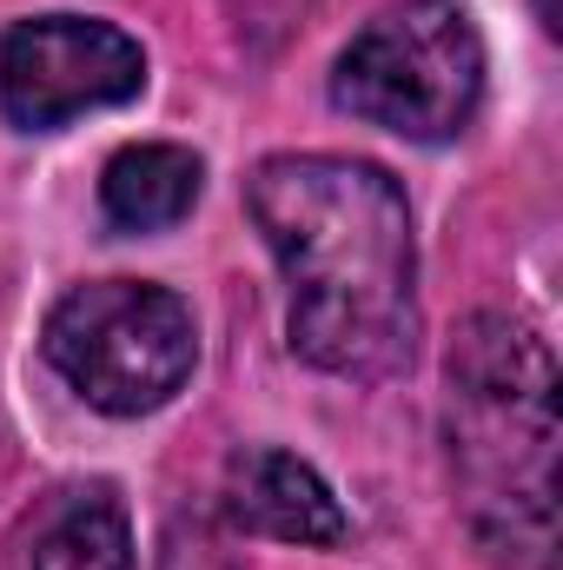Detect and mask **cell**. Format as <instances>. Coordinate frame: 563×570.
Wrapping results in <instances>:
<instances>
[{"label":"cell","instance_id":"cell-1","mask_svg":"<svg viewBox=\"0 0 563 570\" xmlns=\"http://www.w3.org/2000/svg\"><path fill=\"white\" fill-rule=\"evenodd\" d=\"M285 273V332L312 372L385 385L418 358V239L405 186L345 153H273L246 179Z\"/></svg>","mask_w":563,"mask_h":570},{"label":"cell","instance_id":"cell-2","mask_svg":"<svg viewBox=\"0 0 563 570\" xmlns=\"http://www.w3.org/2000/svg\"><path fill=\"white\" fill-rule=\"evenodd\" d=\"M451 451L484 538L551 564L557 544V365L504 312H477L451 345Z\"/></svg>","mask_w":563,"mask_h":570},{"label":"cell","instance_id":"cell-3","mask_svg":"<svg viewBox=\"0 0 563 570\" xmlns=\"http://www.w3.org/2000/svg\"><path fill=\"white\" fill-rule=\"evenodd\" d=\"M332 100L398 140L444 146L484 107V40L457 0H398L352 33Z\"/></svg>","mask_w":563,"mask_h":570},{"label":"cell","instance_id":"cell-4","mask_svg":"<svg viewBox=\"0 0 563 570\" xmlns=\"http://www.w3.org/2000/svg\"><path fill=\"white\" fill-rule=\"evenodd\" d=\"M47 365L107 419H146L172 405L199 365L192 305L172 285L93 279L73 285L40 332Z\"/></svg>","mask_w":563,"mask_h":570},{"label":"cell","instance_id":"cell-5","mask_svg":"<svg viewBox=\"0 0 563 570\" xmlns=\"http://www.w3.org/2000/svg\"><path fill=\"white\" fill-rule=\"evenodd\" d=\"M146 87L140 40L87 13H33L0 40V120L20 134H53L80 114L127 107Z\"/></svg>","mask_w":563,"mask_h":570},{"label":"cell","instance_id":"cell-6","mask_svg":"<svg viewBox=\"0 0 563 570\" xmlns=\"http://www.w3.org/2000/svg\"><path fill=\"white\" fill-rule=\"evenodd\" d=\"M226 524L273 538V544L325 551L345 538V504L305 458H292L279 444H253L226 464Z\"/></svg>","mask_w":563,"mask_h":570},{"label":"cell","instance_id":"cell-7","mask_svg":"<svg viewBox=\"0 0 563 570\" xmlns=\"http://www.w3.org/2000/svg\"><path fill=\"white\" fill-rule=\"evenodd\" d=\"M199 186H206V166H199L192 146L140 140V146H120L107 159V173H100V213L120 233H166V226H179L199 206Z\"/></svg>","mask_w":563,"mask_h":570},{"label":"cell","instance_id":"cell-8","mask_svg":"<svg viewBox=\"0 0 563 570\" xmlns=\"http://www.w3.org/2000/svg\"><path fill=\"white\" fill-rule=\"evenodd\" d=\"M33 570H134V518L113 484L73 491L33 538Z\"/></svg>","mask_w":563,"mask_h":570},{"label":"cell","instance_id":"cell-9","mask_svg":"<svg viewBox=\"0 0 563 570\" xmlns=\"http://www.w3.org/2000/svg\"><path fill=\"white\" fill-rule=\"evenodd\" d=\"M159 570H239V564L226 558V544L206 524H172L166 544H159Z\"/></svg>","mask_w":563,"mask_h":570},{"label":"cell","instance_id":"cell-10","mask_svg":"<svg viewBox=\"0 0 563 570\" xmlns=\"http://www.w3.org/2000/svg\"><path fill=\"white\" fill-rule=\"evenodd\" d=\"M557 13H563V7H557V0H537V20H544V27H551V33H557V27H563V20H557Z\"/></svg>","mask_w":563,"mask_h":570}]
</instances>
